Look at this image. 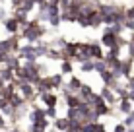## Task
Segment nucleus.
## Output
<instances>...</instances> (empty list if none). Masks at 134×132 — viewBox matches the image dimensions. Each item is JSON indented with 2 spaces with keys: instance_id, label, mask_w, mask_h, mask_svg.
Instances as JSON below:
<instances>
[{
  "instance_id": "7",
  "label": "nucleus",
  "mask_w": 134,
  "mask_h": 132,
  "mask_svg": "<svg viewBox=\"0 0 134 132\" xmlns=\"http://www.w3.org/2000/svg\"><path fill=\"white\" fill-rule=\"evenodd\" d=\"M105 70H109V66H107L105 60H93V72L95 74H103Z\"/></svg>"
},
{
  "instance_id": "1",
  "label": "nucleus",
  "mask_w": 134,
  "mask_h": 132,
  "mask_svg": "<svg viewBox=\"0 0 134 132\" xmlns=\"http://www.w3.org/2000/svg\"><path fill=\"white\" fill-rule=\"evenodd\" d=\"M2 27H4V31L8 33V37H10V35H20V31H21L20 21H18L14 16H10V18H8V20L2 24Z\"/></svg>"
},
{
  "instance_id": "5",
  "label": "nucleus",
  "mask_w": 134,
  "mask_h": 132,
  "mask_svg": "<svg viewBox=\"0 0 134 132\" xmlns=\"http://www.w3.org/2000/svg\"><path fill=\"white\" fill-rule=\"evenodd\" d=\"M60 72L62 76H72L74 74V62L72 60H60Z\"/></svg>"
},
{
  "instance_id": "2",
  "label": "nucleus",
  "mask_w": 134,
  "mask_h": 132,
  "mask_svg": "<svg viewBox=\"0 0 134 132\" xmlns=\"http://www.w3.org/2000/svg\"><path fill=\"white\" fill-rule=\"evenodd\" d=\"M115 107H117V111L121 113V115H124V117L132 115V111H134V103L130 101V99H119V103Z\"/></svg>"
},
{
  "instance_id": "14",
  "label": "nucleus",
  "mask_w": 134,
  "mask_h": 132,
  "mask_svg": "<svg viewBox=\"0 0 134 132\" xmlns=\"http://www.w3.org/2000/svg\"><path fill=\"white\" fill-rule=\"evenodd\" d=\"M0 2H4V0H0Z\"/></svg>"
},
{
  "instance_id": "11",
  "label": "nucleus",
  "mask_w": 134,
  "mask_h": 132,
  "mask_svg": "<svg viewBox=\"0 0 134 132\" xmlns=\"http://www.w3.org/2000/svg\"><path fill=\"white\" fill-rule=\"evenodd\" d=\"M128 128L122 124V122H115V128H113V132H126Z\"/></svg>"
},
{
  "instance_id": "3",
  "label": "nucleus",
  "mask_w": 134,
  "mask_h": 132,
  "mask_svg": "<svg viewBox=\"0 0 134 132\" xmlns=\"http://www.w3.org/2000/svg\"><path fill=\"white\" fill-rule=\"evenodd\" d=\"M70 124H72V120L68 117H58V119L53 120V128H57L58 132H66L70 128Z\"/></svg>"
},
{
  "instance_id": "8",
  "label": "nucleus",
  "mask_w": 134,
  "mask_h": 132,
  "mask_svg": "<svg viewBox=\"0 0 134 132\" xmlns=\"http://www.w3.org/2000/svg\"><path fill=\"white\" fill-rule=\"evenodd\" d=\"M80 132H99V122H86L82 124Z\"/></svg>"
},
{
  "instance_id": "12",
  "label": "nucleus",
  "mask_w": 134,
  "mask_h": 132,
  "mask_svg": "<svg viewBox=\"0 0 134 132\" xmlns=\"http://www.w3.org/2000/svg\"><path fill=\"white\" fill-rule=\"evenodd\" d=\"M128 99L134 103V89H128Z\"/></svg>"
},
{
  "instance_id": "15",
  "label": "nucleus",
  "mask_w": 134,
  "mask_h": 132,
  "mask_svg": "<svg viewBox=\"0 0 134 132\" xmlns=\"http://www.w3.org/2000/svg\"><path fill=\"white\" fill-rule=\"evenodd\" d=\"M0 132H2V130H0Z\"/></svg>"
},
{
  "instance_id": "9",
  "label": "nucleus",
  "mask_w": 134,
  "mask_h": 132,
  "mask_svg": "<svg viewBox=\"0 0 134 132\" xmlns=\"http://www.w3.org/2000/svg\"><path fill=\"white\" fill-rule=\"evenodd\" d=\"M80 72H84V74L93 72V60H86L84 64H80Z\"/></svg>"
},
{
  "instance_id": "13",
  "label": "nucleus",
  "mask_w": 134,
  "mask_h": 132,
  "mask_svg": "<svg viewBox=\"0 0 134 132\" xmlns=\"http://www.w3.org/2000/svg\"><path fill=\"white\" fill-rule=\"evenodd\" d=\"M126 132H134V128H128V130H126Z\"/></svg>"
},
{
  "instance_id": "6",
  "label": "nucleus",
  "mask_w": 134,
  "mask_h": 132,
  "mask_svg": "<svg viewBox=\"0 0 134 132\" xmlns=\"http://www.w3.org/2000/svg\"><path fill=\"white\" fill-rule=\"evenodd\" d=\"M45 117H47V119L53 122L54 119H58V107H45Z\"/></svg>"
},
{
  "instance_id": "4",
  "label": "nucleus",
  "mask_w": 134,
  "mask_h": 132,
  "mask_svg": "<svg viewBox=\"0 0 134 132\" xmlns=\"http://www.w3.org/2000/svg\"><path fill=\"white\" fill-rule=\"evenodd\" d=\"M66 85H68V88H70V91H72V93H78V91H80V88H82V85H84V82H82L80 78H78L76 74H72L70 78H68Z\"/></svg>"
},
{
  "instance_id": "10",
  "label": "nucleus",
  "mask_w": 134,
  "mask_h": 132,
  "mask_svg": "<svg viewBox=\"0 0 134 132\" xmlns=\"http://www.w3.org/2000/svg\"><path fill=\"white\" fill-rule=\"evenodd\" d=\"M122 124L126 126V128H132V126H134V117L132 115H126V117H124V120H122Z\"/></svg>"
}]
</instances>
